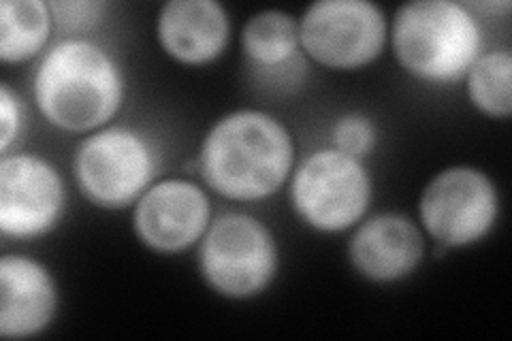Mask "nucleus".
<instances>
[{
    "label": "nucleus",
    "mask_w": 512,
    "mask_h": 341,
    "mask_svg": "<svg viewBox=\"0 0 512 341\" xmlns=\"http://www.w3.org/2000/svg\"><path fill=\"white\" fill-rule=\"evenodd\" d=\"M297 165L293 131L271 111L242 107L220 116L203 135L192 167L207 190L233 203L278 194Z\"/></svg>",
    "instance_id": "obj_1"
},
{
    "label": "nucleus",
    "mask_w": 512,
    "mask_h": 341,
    "mask_svg": "<svg viewBox=\"0 0 512 341\" xmlns=\"http://www.w3.org/2000/svg\"><path fill=\"white\" fill-rule=\"evenodd\" d=\"M32 101L56 131L90 135L116 120L126 101V75L92 37H62L32 71Z\"/></svg>",
    "instance_id": "obj_2"
},
{
    "label": "nucleus",
    "mask_w": 512,
    "mask_h": 341,
    "mask_svg": "<svg viewBox=\"0 0 512 341\" xmlns=\"http://www.w3.org/2000/svg\"><path fill=\"white\" fill-rule=\"evenodd\" d=\"M389 45L412 79L453 86L485 52V28L468 3L410 0L397 7L389 22Z\"/></svg>",
    "instance_id": "obj_3"
},
{
    "label": "nucleus",
    "mask_w": 512,
    "mask_h": 341,
    "mask_svg": "<svg viewBox=\"0 0 512 341\" xmlns=\"http://www.w3.org/2000/svg\"><path fill=\"white\" fill-rule=\"evenodd\" d=\"M163 169L158 141L131 124L111 122L84 135L73 152V182L96 209H133Z\"/></svg>",
    "instance_id": "obj_4"
},
{
    "label": "nucleus",
    "mask_w": 512,
    "mask_h": 341,
    "mask_svg": "<svg viewBox=\"0 0 512 341\" xmlns=\"http://www.w3.org/2000/svg\"><path fill=\"white\" fill-rule=\"evenodd\" d=\"M197 271L222 299L261 297L280 273L278 237L248 211H222L199 241Z\"/></svg>",
    "instance_id": "obj_5"
},
{
    "label": "nucleus",
    "mask_w": 512,
    "mask_h": 341,
    "mask_svg": "<svg viewBox=\"0 0 512 341\" xmlns=\"http://www.w3.org/2000/svg\"><path fill=\"white\" fill-rule=\"evenodd\" d=\"M295 218L320 235H340L370 214L374 177L367 160L323 145L297 160L288 180Z\"/></svg>",
    "instance_id": "obj_6"
},
{
    "label": "nucleus",
    "mask_w": 512,
    "mask_h": 341,
    "mask_svg": "<svg viewBox=\"0 0 512 341\" xmlns=\"http://www.w3.org/2000/svg\"><path fill=\"white\" fill-rule=\"evenodd\" d=\"M502 214L500 188L474 165H451L423 186L416 216L425 237L446 250H463L485 241Z\"/></svg>",
    "instance_id": "obj_7"
},
{
    "label": "nucleus",
    "mask_w": 512,
    "mask_h": 341,
    "mask_svg": "<svg viewBox=\"0 0 512 341\" xmlns=\"http://www.w3.org/2000/svg\"><path fill=\"white\" fill-rule=\"evenodd\" d=\"M306 58L329 71H359L389 45V18L372 0H316L299 18Z\"/></svg>",
    "instance_id": "obj_8"
},
{
    "label": "nucleus",
    "mask_w": 512,
    "mask_h": 341,
    "mask_svg": "<svg viewBox=\"0 0 512 341\" xmlns=\"http://www.w3.org/2000/svg\"><path fill=\"white\" fill-rule=\"evenodd\" d=\"M67 205V182L52 160L32 152L0 158V233L7 239L35 241L54 233Z\"/></svg>",
    "instance_id": "obj_9"
},
{
    "label": "nucleus",
    "mask_w": 512,
    "mask_h": 341,
    "mask_svg": "<svg viewBox=\"0 0 512 341\" xmlns=\"http://www.w3.org/2000/svg\"><path fill=\"white\" fill-rule=\"evenodd\" d=\"M131 211L137 241L163 256L197 248L214 220L210 192L190 177H160Z\"/></svg>",
    "instance_id": "obj_10"
},
{
    "label": "nucleus",
    "mask_w": 512,
    "mask_h": 341,
    "mask_svg": "<svg viewBox=\"0 0 512 341\" xmlns=\"http://www.w3.org/2000/svg\"><path fill=\"white\" fill-rule=\"evenodd\" d=\"M346 256L359 278L372 284H397L423 265L427 239L419 222L402 211H378L350 231Z\"/></svg>",
    "instance_id": "obj_11"
},
{
    "label": "nucleus",
    "mask_w": 512,
    "mask_h": 341,
    "mask_svg": "<svg viewBox=\"0 0 512 341\" xmlns=\"http://www.w3.org/2000/svg\"><path fill=\"white\" fill-rule=\"evenodd\" d=\"M156 41L182 67H207L229 50L231 15L218 0H167L156 13Z\"/></svg>",
    "instance_id": "obj_12"
},
{
    "label": "nucleus",
    "mask_w": 512,
    "mask_h": 341,
    "mask_svg": "<svg viewBox=\"0 0 512 341\" xmlns=\"http://www.w3.org/2000/svg\"><path fill=\"white\" fill-rule=\"evenodd\" d=\"M60 310V290L50 267L28 254H5L0 261V335L39 337Z\"/></svg>",
    "instance_id": "obj_13"
},
{
    "label": "nucleus",
    "mask_w": 512,
    "mask_h": 341,
    "mask_svg": "<svg viewBox=\"0 0 512 341\" xmlns=\"http://www.w3.org/2000/svg\"><path fill=\"white\" fill-rule=\"evenodd\" d=\"M239 45L256 81L271 88L301 86L310 60L301 50L299 18L282 9H263L242 26Z\"/></svg>",
    "instance_id": "obj_14"
},
{
    "label": "nucleus",
    "mask_w": 512,
    "mask_h": 341,
    "mask_svg": "<svg viewBox=\"0 0 512 341\" xmlns=\"http://www.w3.org/2000/svg\"><path fill=\"white\" fill-rule=\"evenodd\" d=\"M56 32L47 0H3L0 3V60L24 64L50 50Z\"/></svg>",
    "instance_id": "obj_15"
},
{
    "label": "nucleus",
    "mask_w": 512,
    "mask_h": 341,
    "mask_svg": "<svg viewBox=\"0 0 512 341\" xmlns=\"http://www.w3.org/2000/svg\"><path fill=\"white\" fill-rule=\"evenodd\" d=\"M470 105L491 120L512 116V54L485 50L463 77Z\"/></svg>",
    "instance_id": "obj_16"
},
{
    "label": "nucleus",
    "mask_w": 512,
    "mask_h": 341,
    "mask_svg": "<svg viewBox=\"0 0 512 341\" xmlns=\"http://www.w3.org/2000/svg\"><path fill=\"white\" fill-rule=\"evenodd\" d=\"M329 145L359 160L370 158L380 141L378 124L363 111H346L335 118L329 131Z\"/></svg>",
    "instance_id": "obj_17"
},
{
    "label": "nucleus",
    "mask_w": 512,
    "mask_h": 341,
    "mask_svg": "<svg viewBox=\"0 0 512 341\" xmlns=\"http://www.w3.org/2000/svg\"><path fill=\"white\" fill-rule=\"evenodd\" d=\"M50 7L56 30L64 37H90L109 11L105 0H52Z\"/></svg>",
    "instance_id": "obj_18"
},
{
    "label": "nucleus",
    "mask_w": 512,
    "mask_h": 341,
    "mask_svg": "<svg viewBox=\"0 0 512 341\" xmlns=\"http://www.w3.org/2000/svg\"><path fill=\"white\" fill-rule=\"evenodd\" d=\"M26 128V105L22 96L3 81L0 84V152L9 154L15 143L24 135Z\"/></svg>",
    "instance_id": "obj_19"
},
{
    "label": "nucleus",
    "mask_w": 512,
    "mask_h": 341,
    "mask_svg": "<svg viewBox=\"0 0 512 341\" xmlns=\"http://www.w3.org/2000/svg\"><path fill=\"white\" fill-rule=\"evenodd\" d=\"M478 15L480 13H495V15H498V13H508L510 11V3H508V0H495V3H468Z\"/></svg>",
    "instance_id": "obj_20"
}]
</instances>
